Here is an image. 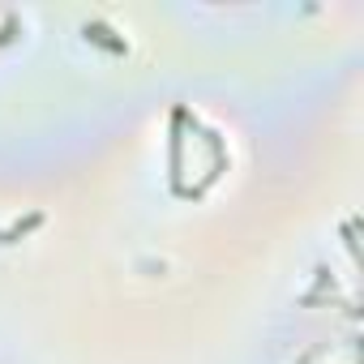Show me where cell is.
<instances>
[{
    "instance_id": "1",
    "label": "cell",
    "mask_w": 364,
    "mask_h": 364,
    "mask_svg": "<svg viewBox=\"0 0 364 364\" xmlns=\"http://www.w3.org/2000/svg\"><path fill=\"white\" fill-rule=\"evenodd\" d=\"M86 39L99 43V48H107L112 56H124V39H116L112 26H103V22H86Z\"/></svg>"
}]
</instances>
